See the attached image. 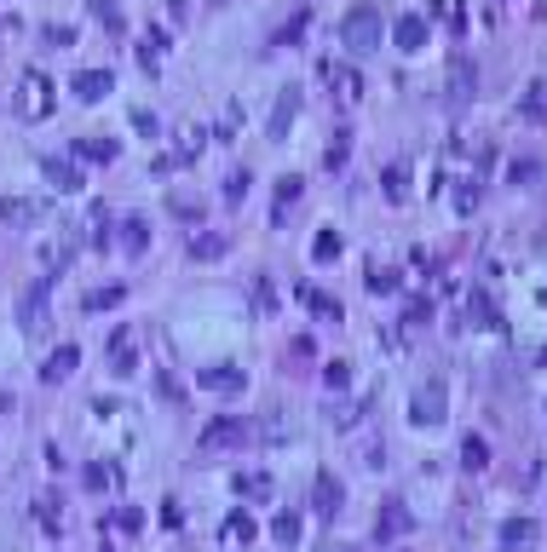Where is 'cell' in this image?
<instances>
[{
    "label": "cell",
    "instance_id": "cell-1",
    "mask_svg": "<svg viewBox=\"0 0 547 552\" xmlns=\"http://www.w3.org/2000/svg\"><path fill=\"white\" fill-rule=\"evenodd\" d=\"M381 35H386V23H381V12H374V6H351L346 23H340L346 52H374V46H381Z\"/></svg>",
    "mask_w": 547,
    "mask_h": 552
},
{
    "label": "cell",
    "instance_id": "cell-2",
    "mask_svg": "<svg viewBox=\"0 0 547 552\" xmlns=\"http://www.w3.org/2000/svg\"><path fill=\"white\" fill-rule=\"evenodd\" d=\"M444 409H449V386H444V374L421 380L415 397H409V420H415V426H438V420H444Z\"/></svg>",
    "mask_w": 547,
    "mask_h": 552
},
{
    "label": "cell",
    "instance_id": "cell-3",
    "mask_svg": "<svg viewBox=\"0 0 547 552\" xmlns=\"http://www.w3.org/2000/svg\"><path fill=\"white\" fill-rule=\"evenodd\" d=\"M12 109H18L23 121H41V116H52V81H46L41 69H29V76L18 81V98H12Z\"/></svg>",
    "mask_w": 547,
    "mask_h": 552
},
{
    "label": "cell",
    "instance_id": "cell-4",
    "mask_svg": "<svg viewBox=\"0 0 547 552\" xmlns=\"http://www.w3.org/2000/svg\"><path fill=\"white\" fill-rule=\"evenodd\" d=\"M41 173H46V184H52V190H64V196H76L81 184H87V179H81V167H76V156H46Z\"/></svg>",
    "mask_w": 547,
    "mask_h": 552
},
{
    "label": "cell",
    "instance_id": "cell-5",
    "mask_svg": "<svg viewBox=\"0 0 547 552\" xmlns=\"http://www.w3.org/2000/svg\"><path fill=\"white\" fill-rule=\"evenodd\" d=\"M46 300H52V276L29 282V288H23V300H18V323L35 328V323H41V311H46Z\"/></svg>",
    "mask_w": 547,
    "mask_h": 552
},
{
    "label": "cell",
    "instance_id": "cell-6",
    "mask_svg": "<svg viewBox=\"0 0 547 552\" xmlns=\"http://www.w3.org/2000/svg\"><path fill=\"white\" fill-rule=\"evenodd\" d=\"M109 87H116V76H109V69H81V76L69 81V92H76L81 104H99V98H109Z\"/></svg>",
    "mask_w": 547,
    "mask_h": 552
},
{
    "label": "cell",
    "instance_id": "cell-7",
    "mask_svg": "<svg viewBox=\"0 0 547 552\" xmlns=\"http://www.w3.org/2000/svg\"><path fill=\"white\" fill-rule=\"evenodd\" d=\"M0 219H6V225H41L46 202H29V196H0Z\"/></svg>",
    "mask_w": 547,
    "mask_h": 552
},
{
    "label": "cell",
    "instance_id": "cell-8",
    "mask_svg": "<svg viewBox=\"0 0 547 552\" xmlns=\"http://www.w3.org/2000/svg\"><path fill=\"white\" fill-rule=\"evenodd\" d=\"M392 41L404 46V52H421V46H427V18H415V12H404V18L392 23Z\"/></svg>",
    "mask_w": 547,
    "mask_h": 552
},
{
    "label": "cell",
    "instance_id": "cell-9",
    "mask_svg": "<svg viewBox=\"0 0 547 552\" xmlns=\"http://www.w3.org/2000/svg\"><path fill=\"white\" fill-rule=\"evenodd\" d=\"M536 524H530V518H507L502 524V552H530V547H536Z\"/></svg>",
    "mask_w": 547,
    "mask_h": 552
},
{
    "label": "cell",
    "instance_id": "cell-10",
    "mask_svg": "<svg viewBox=\"0 0 547 552\" xmlns=\"http://www.w3.org/2000/svg\"><path fill=\"white\" fill-rule=\"evenodd\" d=\"M133 340H139V334H133L127 323L109 334V368H116V374H133V368H139V363H133Z\"/></svg>",
    "mask_w": 547,
    "mask_h": 552
},
{
    "label": "cell",
    "instance_id": "cell-11",
    "mask_svg": "<svg viewBox=\"0 0 547 552\" xmlns=\"http://www.w3.org/2000/svg\"><path fill=\"white\" fill-rule=\"evenodd\" d=\"M323 76L334 81V92H340V104H358V92H363V81H358V69H346V64H323Z\"/></svg>",
    "mask_w": 547,
    "mask_h": 552
},
{
    "label": "cell",
    "instance_id": "cell-12",
    "mask_svg": "<svg viewBox=\"0 0 547 552\" xmlns=\"http://www.w3.org/2000/svg\"><path fill=\"white\" fill-rule=\"evenodd\" d=\"M311 500H318L323 518H334V512H340V477H334V472H323L318 484H311Z\"/></svg>",
    "mask_w": 547,
    "mask_h": 552
},
{
    "label": "cell",
    "instance_id": "cell-13",
    "mask_svg": "<svg viewBox=\"0 0 547 552\" xmlns=\"http://www.w3.org/2000/svg\"><path fill=\"white\" fill-rule=\"evenodd\" d=\"M398 535H409V512H404V500H386L381 507V541H398Z\"/></svg>",
    "mask_w": 547,
    "mask_h": 552
},
{
    "label": "cell",
    "instance_id": "cell-14",
    "mask_svg": "<svg viewBox=\"0 0 547 552\" xmlns=\"http://www.w3.org/2000/svg\"><path fill=\"white\" fill-rule=\"evenodd\" d=\"M242 432H248L242 420H213L208 432H202V449H225V444H242Z\"/></svg>",
    "mask_w": 547,
    "mask_h": 552
},
{
    "label": "cell",
    "instance_id": "cell-15",
    "mask_svg": "<svg viewBox=\"0 0 547 552\" xmlns=\"http://www.w3.org/2000/svg\"><path fill=\"white\" fill-rule=\"evenodd\" d=\"M225 248H230L225 230H202V236H190V260H219Z\"/></svg>",
    "mask_w": 547,
    "mask_h": 552
},
{
    "label": "cell",
    "instance_id": "cell-16",
    "mask_svg": "<svg viewBox=\"0 0 547 552\" xmlns=\"http://www.w3.org/2000/svg\"><path fill=\"white\" fill-rule=\"evenodd\" d=\"M202 386L208 391H242L248 374H242V368H202Z\"/></svg>",
    "mask_w": 547,
    "mask_h": 552
},
{
    "label": "cell",
    "instance_id": "cell-17",
    "mask_svg": "<svg viewBox=\"0 0 547 552\" xmlns=\"http://www.w3.org/2000/svg\"><path fill=\"white\" fill-rule=\"evenodd\" d=\"M230 489L248 495V500H271V477H265V472H237V477H230Z\"/></svg>",
    "mask_w": 547,
    "mask_h": 552
},
{
    "label": "cell",
    "instance_id": "cell-18",
    "mask_svg": "<svg viewBox=\"0 0 547 552\" xmlns=\"http://www.w3.org/2000/svg\"><path fill=\"white\" fill-rule=\"evenodd\" d=\"M300 196H306V179H294V173H288V179H277V202H271V219H283L288 207L300 202Z\"/></svg>",
    "mask_w": 547,
    "mask_h": 552
},
{
    "label": "cell",
    "instance_id": "cell-19",
    "mask_svg": "<svg viewBox=\"0 0 547 552\" xmlns=\"http://www.w3.org/2000/svg\"><path fill=\"white\" fill-rule=\"evenodd\" d=\"M294 109H300V92L288 87V92H283V104L271 109V139H288V127H294Z\"/></svg>",
    "mask_w": 547,
    "mask_h": 552
},
{
    "label": "cell",
    "instance_id": "cell-20",
    "mask_svg": "<svg viewBox=\"0 0 547 552\" xmlns=\"http://www.w3.org/2000/svg\"><path fill=\"white\" fill-rule=\"evenodd\" d=\"M76 363H81V351H76V346H58L52 357H46L41 374H46V380H69V374H76Z\"/></svg>",
    "mask_w": 547,
    "mask_h": 552
},
{
    "label": "cell",
    "instance_id": "cell-21",
    "mask_svg": "<svg viewBox=\"0 0 547 552\" xmlns=\"http://www.w3.org/2000/svg\"><path fill=\"white\" fill-rule=\"evenodd\" d=\"M461 466H467V472H484V466H490V444H484V437H461Z\"/></svg>",
    "mask_w": 547,
    "mask_h": 552
},
{
    "label": "cell",
    "instance_id": "cell-22",
    "mask_svg": "<svg viewBox=\"0 0 547 552\" xmlns=\"http://www.w3.org/2000/svg\"><path fill=\"white\" fill-rule=\"evenodd\" d=\"M121 300H127V288H121V282H109V288H93L87 293V311H116Z\"/></svg>",
    "mask_w": 547,
    "mask_h": 552
},
{
    "label": "cell",
    "instance_id": "cell-23",
    "mask_svg": "<svg viewBox=\"0 0 547 552\" xmlns=\"http://www.w3.org/2000/svg\"><path fill=\"white\" fill-rule=\"evenodd\" d=\"M525 121H547V81H530V92H525Z\"/></svg>",
    "mask_w": 547,
    "mask_h": 552
},
{
    "label": "cell",
    "instance_id": "cell-24",
    "mask_svg": "<svg viewBox=\"0 0 547 552\" xmlns=\"http://www.w3.org/2000/svg\"><path fill=\"white\" fill-rule=\"evenodd\" d=\"M306 305L323 316V323H340V300H334V293H323V288H306Z\"/></svg>",
    "mask_w": 547,
    "mask_h": 552
},
{
    "label": "cell",
    "instance_id": "cell-25",
    "mask_svg": "<svg viewBox=\"0 0 547 552\" xmlns=\"http://www.w3.org/2000/svg\"><path fill=\"white\" fill-rule=\"evenodd\" d=\"M202 139H208V132H202V127L179 132V150H173V162H197V156H202Z\"/></svg>",
    "mask_w": 547,
    "mask_h": 552
},
{
    "label": "cell",
    "instance_id": "cell-26",
    "mask_svg": "<svg viewBox=\"0 0 547 552\" xmlns=\"http://www.w3.org/2000/svg\"><path fill=\"white\" fill-rule=\"evenodd\" d=\"M144 242H150V225H144V219H127V225H121V248L144 253Z\"/></svg>",
    "mask_w": 547,
    "mask_h": 552
},
{
    "label": "cell",
    "instance_id": "cell-27",
    "mask_svg": "<svg viewBox=\"0 0 547 552\" xmlns=\"http://www.w3.org/2000/svg\"><path fill=\"white\" fill-rule=\"evenodd\" d=\"M225 541H242V547L253 541V518H248V512H230V518H225Z\"/></svg>",
    "mask_w": 547,
    "mask_h": 552
},
{
    "label": "cell",
    "instance_id": "cell-28",
    "mask_svg": "<svg viewBox=\"0 0 547 552\" xmlns=\"http://www.w3.org/2000/svg\"><path fill=\"white\" fill-rule=\"evenodd\" d=\"M271 535H277V547H294V541H300V518H294V512H277Z\"/></svg>",
    "mask_w": 547,
    "mask_h": 552
},
{
    "label": "cell",
    "instance_id": "cell-29",
    "mask_svg": "<svg viewBox=\"0 0 547 552\" xmlns=\"http://www.w3.org/2000/svg\"><path fill=\"white\" fill-rule=\"evenodd\" d=\"M87 156H93V162H116V144H93V139H76V162H87Z\"/></svg>",
    "mask_w": 547,
    "mask_h": 552
},
{
    "label": "cell",
    "instance_id": "cell-30",
    "mask_svg": "<svg viewBox=\"0 0 547 552\" xmlns=\"http://www.w3.org/2000/svg\"><path fill=\"white\" fill-rule=\"evenodd\" d=\"M386 196H392V202H404V196H409V167H386Z\"/></svg>",
    "mask_w": 547,
    "mask_h": 552
},
{
    "label": "cell",
    "instance_id": "cell-31",
    "mask_svg": "<svg viewBox=\"0 0 547 552\" xmlns=\"http://www.w3.org/2000/svg\"><path fill=\"white\" fill-rule=\"evenodd\" d=\"M167 207H173L179 219H202V202H197L190 190H173V196H167Z\"/></svg>",
    "mask_w": 547,
    "mask_h": 552
},
{
    "label": "cell",
    "instance_id": "cell-32",
    "mask_svg": "<svg viewBox=\"0 0 547 552\" xmlns=\"http://www.w3.org/2000/svg\"><path fill=\"white\" fill-rule=\"evenodd\" d=\"M167 52V29H144V64H162Z\"/></svg>",
    "mask_w": 547,
    "mask_h": 552
},
{
    "label": "cell",
    "instance_id": "cell-33",
    "mask_svg": "<svg viewBox=\"0 0 547 552\" xmlns=\"http://www.w3.org/2000/svg\"><path fill=\"white\" fill-rule=\"evenodd\" d=\"M237 127H242V109H237V104H225V109H219V127H213V132L230 144V139H237Z\"/></svg>",
    "mask_w": 547,
    "mask_h": 552
},
{
    "label": "cell",
    "instance_id": "cell-34",
    "mask_svg": "<svg viewBox=\"0 0 547 552\" xmlns=\"http://www.w3.org/2000/svg\"><path fill=\"white\" fill-rule=\"evenodd\" d=\"M311 260H340V236H334V230H318V242H311Z\"/></svg>",
    "mask_w": 547,
    "mask_h": 552
},
{
    "label": "cell",
    "instance_id": "cell-35",
    "mask_svg": "<svg viewBox=\"0 0 547 552\" xmlns=\"http://www.w3.org/2000/svg\"><path fill=\"white\" fill-rule=\"evenodd\" d=\"M306 23H311V12H294V18L283 23V35H277V46H288V41H300L306 35Z\"/></svg>",
    "mask_w": 547,
    "mask_h": 552
},
{
    "label": "cell",
    "instance_id": "cell-36",
    "mask_svg": "<svg viewBox=\"0 0 547 552\" xmlns=\"http://www.w3.org/2000/svg\"><path fill=\"white\" fill-rule=\"evenodd\" d=\"M323 380H328L334 391H346V386H351V363H323Z\"/></svg>",
    "mask_w": 547,
    "mask_h": 552
},
{
    "label": "cell",
    "instance_id": "cell-37",
    "mask_svg": "<svg viewBox=\"0 0 547 552\" xmlns=\"http://www.w3.org/2000/svg\"><path fill=\"white\" fill-rule=\"evenodd\" d=\"M58 507H64V500H41V512H35V518H41V524H46L52 535L64 530V512H58Z\"/></svg>",
    "mask_w": 547,
    "mask_h": 552
},
{
    "label": "cell",
    "instance_id": "cell-38",
    "mask_svg": "<svg viewBox=\"0 0 547 552\" xmlns=\"http://www.w3.org/2000/svg\"><path fill=\"white\" fill-rule=\"evenodd\" d=\"M449 202H455V213H472V207H479V184H455Z\"/></svg>",
    "mask_w": 547,
    "mask_h": 552
},
{
    "label": "cell",
    "instance_id": "cell-39",
    "mask_svg": "<svg viewBox=\"0 0 547 552\" xmlns=\"http://www.w3.org/2000/svg\"><path fill=\"white\" fill-rule=\"evenodd\" d=\"M432 18H444V23H449L455 35H461V23H467V18L455 12V0H432Z\"/></svg>",
    "mask_w": 547,
    "mask_h": 552
},
{
    "label": "cell",
    "instance_id": "cell-40",
    "mask_svg": "<svg viewBox=\"0 0 547 552\" xmlns=\"http://www.w3.org/2000/svg\"><path fill=\"white\" fill-rule=\"evenodd\" d=\"M116 530L139 535V530H144V512H139V507H121V512H116Z\"/></svg>",
    "mask_w": 547,
    "mask_h": 552
},
{
    "label": "cell",
    "instance_id": "cell-41",
    "mask_svg": "<svg viewBox=\"0 0 547 552\" xmlns=\"http://www.w3.org/2000/svg\"><path fill=\"white\" fill-rule=\"evenodd\" d=\"M449 87H455V98L467 104V98H472V69H467V64H455V76H449Z\"/></svg>",
    "mask_w": 547,
    "mask_h": 552
},
{
    "label": "cell",
    "instance_id": "cell-42",
    "mask_svg": "<svg viewBox=\"0 0 547 552\" xmlns=\"http://www.w3.org/2000/svg\"><path fill=\"white\" fill-rule=\"evenodd\" d=\"M116 466H87V489H109V484H116Z\"/></svg>",
    "mask_w": 547,
    "mask_h": 552
},
{
    "label": "cell",
    "instance_id": "cell-43",
    "mask_svg": "<svg viewBox=\"0 0 547 552\" xmlns=\"http://www.w3.org/2000/svg\"><path fill=\"white\" fill-rule=\"evenodd\" d=\"M242 196H248V173H242V167H237V173L225 179V202H242Z\"/></svg>",
    "mask_w": 547,
    "mask_h": 552
},
{
    "label": "cell",
    "instance_id": "cell-44",
    "mask_svg": "<svg viewBox=\"0 0 547 552\" xmlns=\"http://www.w3.org/2000/svg\"><path fill=\"white\" fill-rule=\"evenodd\" d=\"M369 288L374 293H398V271H369Z\"/></svg>",
    "mask_w": 547,
    "mask_h": 552
},
{
    "label": "cell",
    "instance_id": "cell-45",
    "mask_svg": "<svg viewBox=\"0 0 547 552\" xmlns=\"http://www.w3.org/2000/svg\"><path fill=\"white\" fill-rule=\"evenodd\" d=\"M427 316H432V305H427V300H409V311H404V323H409V328H421Z\"/></svg>",
    "mask_w": 547,
    "mask_h": 552
},
{
    "label": "cell",
    "instance_id": "cell-46",
    "mask_svg": "<svg viewBox=\"0 0 547 552\" xmlns=\"http://www.w3.org/2000/svg\"><path fill=\"white\" fill-rule=\"evenodd\" d=\"M253 305H260V311H271V282H265V276H253Z\"/></svg>",
    "mask_w": 547,
    "mask_h": 552
},
{
    "label": "cell",
    "instance_id": "cell-47",
    "mask_svg": "<svg viewBox=\"0 0 547 552\" xmlns=\"http://www.w3.org/2000/svg\"><path fill=\"white\" fill-rule=\"evenodd\" d=\"M46 41H52V46H69V41H76V29H69V23H52V29H46Z\"/></svg>",
    "mask_w": 547,
    "mask_h": 552
},
{
    "label": "cell",
    "instance_id": "cell-48",
    "mask_svg": "<svg viewBox=\"0 0 547 552\" xmlns=\"http://www.w3.org/2000/svg\"><path fill=\"white\" fill-rule=\"evenodd\" d=\"M536 300H542V305H547V288H542V293H536Z\"/></svg>",
    "mask_w": 547,
    "mask_h": 552
},
{
    "label": "cell",
    "instance_id": "cell-49",
    "mask_svg": "<svg viewBox=\"0 0 547 552\" xmlns=\"http://www.w3.org/2000/svg\"><path fill=\"white\" fill-rule=\"evenodd\" d=\"M219 6H225V0H219Z\"/></svg>",
    "mask_w": 547,
    "mask_h": 552
}]
</instances>
